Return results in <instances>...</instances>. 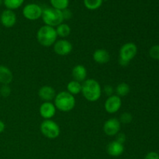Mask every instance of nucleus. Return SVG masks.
I'll return each mask as SVG.
<instances>
[{
    "instance_id": "b1692460",
    "label": "nucleus",
    "mask_w": 159,
    "mask_h": 159,
    "mask_svg": "<svg viewBox=\"0 0 159 159\" xmlns=\"http://www.w3.org/2000/svg\"><path fill=\"white\" fill-rule=\"evenodd\" d=\"M149 56L155 60H159V44L152 46L149 49Z\"/></svg>"
},
{
    "instance_id": "bb28decb",
    "label": "nucleus",
    "mask_w": 159,
    "mask_h": 159,
    "mask_svg": "<svg viewBox=\"0 0 159 159\" xmlns=\"http://www.w3.org/2000/svg\"><path fill=\"white\" fill-rule=\"evenodd\" d=\"M116 141H118L119 143L120 144H124L126 141V135L124 133H118L116 135Z\"/></svg>"
},
{
    "instance_id": "2f4dec72",
    "label": "nucleus",
    "mask_w": 159,
    "mask_h": 159,
    "mask_svg": "<svg viewBox=\"0 0 159 159\" xmlns=\"http://www.w3.org/2000/svg\"><path fill=\"white\" fill-rule=\"evenodd\" d=\"M3 2V0H0V6H1L2 5V3Z\"/></svg>"
},
{
    "instance_id": "6ab92c4d",
    "label": "nucleus",
    "mask_w": 159,
    "mask_h": 159,
    "mask_svg": "<svg viewBox=\"0 0 159 159\" xmlns=\"http://www.w3.org/2000/svg\"><path fill=\"white\" fill-rule=\"evenodd\" d=\"M55 30L57 37H61V38H65V37H68L71 34V27L66 23H61L60 25L57 26Z\"/></svg>"
},
{
    "instance_id": "7c9ffc66",
    "label": "nucleus",
    "mask_w": 159,
    "mask_h": 159,
    "mask_svg": "<svg viewBox=\"0 0 159 159\" xmlns=\"http://www.w3.org/2000/svg\"><path fill=\"white\" fill-rule=\"evenodd\" d=\"M5 128H6V125H5V123L3 121L0 120V134L2 133L5 130Z\"/></svg>"
},
{
    "instance_id": "1a4fd4ad",
    "label": "nucleus",
    "mask_w": 159,
    "mask_h": 159,
    "mask_svg": "<svg viewBox=\"0 0 159 159\" xmlns=\"http://www.w3.org/2000/svg\"><path fill=\"white\" fill-rule=\"evenodd\" d=\"M54 51L60 56H66L71 54L72 51L73 46L69 40L66 39H61V40H56L54 43Z\"/></svg>"
},
{
    "instance_id": "9b49d317",
    "label": "nucleus",
    "mask_w": 159,
    "mask_h": 159,
    "mask_svg": "<svg viewBox=\"0 0 159 159\" xmlns=\"http://www.w3.org/2000/svg\"><path fill=\"white\" fill-rule=\"evenodd\" d=\"M0 21L3 26L11 28L15 26L17 21V17L15 12L10 9H6L0 16Z\"/></svg>"
},
{
    "instance_id": "c85d7f7f",
    "label": "nucleus",
    "mask_w": 159,
    "mask_h": 159,
    "mask_svg": "<svg viewBox=\"0 0 159 159\" xmlns=\"http://www.w3.org/2000/svg\"><path fill=\"white\" fill-rule=\"evenodd\" d=\"M144 159H159V154L156 152H150L145 155Z\"/></svg>"
},
{
    "instance_id": "5701e85b",
    "label": "nucleus",
    "mask_w": 159,
    "mask_h": 159,
    "mask_svg": "<svg viewBox=\"0 0 159 159\" xmlns=\"http://www.w3.org/2000/svg\"><path fill=\"white\" fill-rule=\"evenodd\" d=\"M50 2L51 4V7L62 11L65 9H68L69 0H50Z\"/></svg>"
},
{
    "instance_id": "a211bd4d",
    "label": "nucleus",
    "mask_w": 159,
    "mask_h": 159,
    "mask_svg": "<svg viewBox=\"0 0 159 159\" xmlns=\"http://www.w3.org/2000/svg\"><path fill=\"white\" fill-rule=\"evenodd\" d=\"M81 91H82V83L81 82L72 80L68 82L67 85V92L73 96L79 94Z\"/></svg>"
},
{
    "instance_id": "aec40b11",
    "label": "nucleus",
    "mask_w": 159,
    "mask_h": 159,
    "mask_svg": "<svg viewBox=\"0 0 159 159\" xmlns=\"http://www.w3.org/2000/svg\"><path fill=\"white\" fill-rule=\"evenodd\" d=\"M130 93V85L126 82H121L118 84L116 88V96L119 97H124V96H127Z\"/></svg>"
},
{
    "instance_id": "0eeeda50",
    "label": "nucleus",
    "mask_w": 159,
    "mask_h": 159,
    "mask_svg": "<svg viewBox=\"0 0 159 159\" xmlns=\"http://www.w3.org/2000/svg\"><path fill=\"white\" fill-rule=\"evenodd\" d=\"M43 9L36 3H30L26 5L23 9V15L26 20L34 21L41 18Z\"/></svg>"
},
{
    "instance_id": "473e14b6",
    "label": "nucleus",
    "mask_w": 159,
    "mask_h": 159,
    "mask_svg": "<svg viewBox=\"0 0 159 159\" xmlns=\"http://www.w3.org/2000/svg\"><path fill=\"white\" fill-rule=\"evenodd\" d=\"M103 1H107V0H103Z\"/></svg>"
},
{
    "instance_id": "a878e982",
    "label": "nucleus",
    "mask_w": 159,
    "mask_h": 159,
    "mask_svg": "<svg viewBox=\"0 0 159 159\" xmlns=\"http://www.w3.org/2000/svg\"><path fill=\"white\" fill-rule=\"evenodd\" d=\"M11 94V88L9 85H2L0 87V96L2 97L6 98L10 96Z\"/></svg>"
},
{
    "instance_id": "4468645a",
    "label": "nucleus",
    "mask_w": 159,
    "mask_h": 159,
    "mask_svg": "<svg viewBox=\"0 0 159 159\" xmlns=\"http://www.w3.org/2000/svg\"><path fill=\"white\" fill-rule=\"evenodd\" d=\"M107 152L109 155L112 157H119L124 153V146L123 144H120L118 141H111L109 143L107 147Z\"/></svg>"
},
{
    "instance_id": "423d86ee",
    "label": "nucleus",
    "mask_w": 159,
    "mask_h": 159,
    "mask_svg": "<svg viewBox=\"0 0 159 159\" xmlns=\"http://www.w3.org/2000/svg\"><path fill=\"white\" fill-rule=\"evenodd\" d=\"M40 130L42 134L48 139H55L61 134L60 127L52 120H44L40 124Z\"/></svg>"
},
{
    "instance_id": "ddd939ff",
    "label": "nucleus",
    "mask_w": 159,
    "mask_h": 159,
    "mask_svg": "<svg viewBox=\"0 0 159 159\" xmlns=\"http://www.w3.org/2000/svg\"><path fill=\"white\" fill-rule=\"evenodd\" d=\"M38 96L44 102H51L56 96V92L53 87L50 85H43L39 89Z\"/></svg>"
},
{
    "instance_id": "4be33fe9",
    "label": "nucleus",
    "mask_w": 159,
    "mask_h": 159,
    "mask_svg": "<svg viewBox=\"0 0 159 159\" xmlns=\"http://www.w3.org/2000/svg\"><path fill=\"white\" fill-rule=\"evenodd\" d=\"M24 1L25 0H3V3L7 9L13 11L19 9L23 4Z\"/></svg>"
},
{
    "instance_id": "7ed1b4c3",
    "label": "nucleus",
    "mask_w": 159,
    "mask_h": 159,
    "mask_svg": "<svg viewBox=\"0 0 159 159\" xmlns=\"http://www.w3.org/2000/svg\"><path fill=\"white\" fill-rule=\"evenodd\" d=\"M57 38L56 30L52 26L43 25L39 28L37 33L38 43L43 47H51L54 45Z\"/></svg>"
},
{
    "instance_id": "393cba45",
    "label": "nucleus",
    "mask_w": 159,
    "mask_h": 159,
    "mask_svg": "<svg viewBox=\"0 0 159 159\" xmlns=\"http://www.w3.org/2000/svg\"><path fill=\"white\" fill-rule=\"evenodd\" d=\"M132 120H133V116H132L130 113L125 112V113H123L122 114L120 115V117L119 120L121 124H130L132 121Z\"/></svg>"
},
{
    "instance_id": "6e6552de",
    "label": "nucleus",
    "mask_w": 159,
    "mask_h": 159,
    "mask_svg": "<svg viewBox=\"0 0 159 159\" xmlns=\"http://www.w3.org/2000/svg\"><path fill=\"white\" fill-rule=\"evenodd\" d=\"M122 107V99L116 95L109 96L104 104L106 111L110 114H114L120 110Z\"/></svg>"
},
{
    "instance_id": "c756f323",
    "label": "nucleus",
    "mask_w": 159,
    "mask_h": 159,
    "mask_svg": "<svg viewBox=\"0 0 159 159\" xmlns=\"http://www.w3.org/2000/svg\"><path fill=\"white\" fill-rule=\"evenodd\" d=\"M104 92H105V93L107 95V96H110L113 95V92H114V89H113V86L107 85L104 87Z\"/></svg>"
},
{
    "instance_id": "f3484780",
    "label": "nucleus",
    "mask_w": 159,
    "mask_h": 159,
    "mask_svg": "<svg viewBox=\"0 0 159 159\" xmlns=\"http://www.w3.org/2000/svg\"><path fill=\"white\" fill-rule=\"evenodd\" d=\"M13 79L12 71L5 65H0V83L2 85H9Z\"/></svg>"
},
{
    "instance_id": "20e7f679",
    "label": "nucleus",
    "mask_w": 159,
    "mask_h": 159,
    "mask_svg": "<svg viewBox=\"0 0 159 159\" xmlns=\"http://www.w3.org/2000/svg\"><path fill=\"white\" fill-rule=\"evenodd\" d=\"M42 20L45 25L52 27H57L63 23L64 18L62 11L56 9L53 7H48L43 9Z\"/></svg>"
},
{
    "instance_id": "f257e3e1",
    "label": "nucleus",
    "mask_w": 159,
    "mask_h": 159,
    "mask_svg": "<svg viewBox=\"0 0 159 159\" xmlns=\"http://www.w3.org/2000/svg\"><path fill=\"white\" fill-rule=\"evenodd\" d=\"M81 93L87 101L94 102L100 99L102 95V88L100 84L96 79H85L82 84Z\"/></svg>"
},
{
    "instance_id": "f8f14e48",
    "label": "nucleus",
    "mask_w": 159,
    "mask_h": 159,
    "mask_svg": "<svg viewBox=\"0 0 159 159\" xmlns=\"http://www.w3.org/2000/svg\"><path fill=\"white\" fill-rule=\"evenodd\" d=\"M55 106L51 102H43L39 108L40 115L44 120H51L56 114Z\"/></svg>"
},
{
    "instance_id": "39448f33",
    "label": "nucleus",
    "mask_w": 159,
    "mask_h": 159,
    "mask_svg": "<svg viewBox=\"0 0 159 159\" xmlns=\"http://www.w3.org/2000/svg\"><path fill=\"white\" fill-rule=\"evenodd\" d=\"M138 54V47L133 42H128L122 45L119 53V64L122 67L129 65L130 61L133 60Z\"/></svg>"
},
{
    "instance_id": "2eb2a0df",
    "label": "nucleus",
    "mask_w": 159,
    "mask_h": 159,
    "mask_svg": "<svg viewBox=\"0 0 159 159\" xmlns=\"http://www.w3.org/2000/svg\"><path fill=\"white\" fill-rule=\"evenodd\" d=\"M93 58L96 63L104 65L110 61V54L106 49H97L94 51L93 54Z\"/></svg>"
},
{
    "instance_id": "9d476101",
    "label": "nucleus",
    "mask_w": 159,
    "mask_h": 159,
    "mask_svg": "<svg viewBox=\"0 0 159 159\" xmlns=\"http://www.w3.org/2000/svg\"><path fill=\"white\" fill-rule=\"evenodd\" d=\"M121 128V123L116 118H110L103 124V131L107 136H116Z\"/></svg>"
},
{
    "instance_id": "cd10ccee",
    "label": "nucleus",
    "mask_w": 159,
    "mask_h": 159,
    "mask_svg": "<svg viewBox=\"0 0 159 159\" xmlns=\"http://www.w3.org/2000/svg\"><path fill=\"white\" fill-rule=\"evenodd\" d=\"M62 15H63L64 20H70L72 16V12H71V10L68 9H65L64 10H62Z\"/></svg>"
},
{
    "instance_id": "f03ea898",
    "label": "nucleus",
    "mask_w": 159,
    "mask_h": 159,
    "mask_svg": "<svg viewBox=\"0 0 159 159\" xmlns=\"http://www.w3.org/2000/svg\"><path fill=\"white\" fill-rule=\"evenodd\" d=\"M54 100L56 109L64 113L71 111L75 107L76 101L75 96L67 91H62L56 94Z\"/></svg>"
},
{
    "instance_id": "dca6fc26",
    "label": "nucleus",
    "mask_w": 159,
    "mask_h": 159,
    "mask_svg": "<svg viewBox=\"0 0 159 159\" xmlns=\"http://www.w3.org/2000/svg\"><path fill=\"white\" fill-rule=\"evenodd\" d=\"M71 75H72L74 80L79 82H83L86 79L87 77V69L84 65H77L72 68L71 71Z\"/></svg>"
},
{
    "instance_id": "412c9836",
    "label": "nucleus",
    "mask_w": 159,
    "mask_h": 159,
    "mask_svg": "<svg viewBox=\"0 0 159 159\" xmlns=\"http://www.w3.org/2000/svg\"><path fill=\"white\" fill-rule=\"evenodd\" d=\"M103 0H83L84 6L89 10H96L101 7Z\"/></svg>"
}]
</instances>
